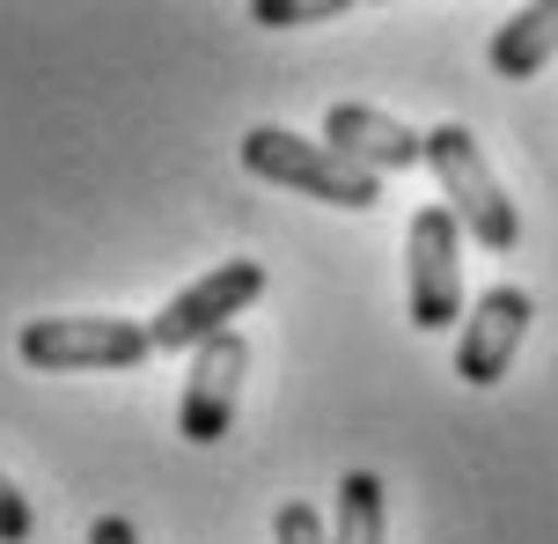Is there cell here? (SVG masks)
I'll use <instances>...</instances> for the list:
<instances>
[{
  "label": "cell",
  "mask_w": 558,
  "mask_h": 544,
  "mask_svg": "<svg viewBox=\"0 0 558 544\" xmlns=\"http://www.w3.org/2000/svg\"><path fill=\"white\" fill-rule=\"evenodd\" d=\"M426 170H434L441 206L456 214V229L471 235V243H485L493 258H507V251L522 243V214L507 200V184L493 177V162H485V147H477L471 125H434V133H426Z\"/></svg>",
  "instance_id": "cell-1"
},
{
  "label": "cell",
  "mask_w": 558,
  "mask_h": 544,
  "mask_svg": "<svg viewBox=\"0 0 558 544\" xmlns=\"http://www.w3.org/2000/svg\"><path fill=\"white\" fill-rule=\"evenodd\" d=\"M243 170L265 177V184H287V192H302V200L345 206V214L383 206V177L353 170L338 147L302 141V133H287V125H251V133H243Z\"/></svg>",
  "instance_id": "cell-2"
},
{
  "label": "cell",
  "mask_w": 558,
  "mask_h": 544,
  "mask_svg": "<svg viewBox=\"0 0 558 544\" xmlns=\"http://www.w3.org/2000/svg\"><path fill=\"white\" fill-rule=\"evenodd\" d=\"M23 368L37 375H82V368H140L155 339L133 316H29L15 331Z\"/></svg>",
  "instance_id": "cell-3"
},
{
  "label": "cell",
  "mask_w": 558,
  "mask_h": 544,
  "mask_svg": "<svg viewBox=\"0 0 558 544\" xmlns=\"http://www.w3.org/2000/svg\"><path fill=\"white\" fill-rule=\"evenodd\" d=\"M404 302L418 331H456L463 324V229L441 200L418 206L404 229Z\"/></svg>",
  "instance_id": "cell-4"
},
{
  "label": "cell",
  "mask_w": 558,
  "mask_h": 544,
  "mask_svg": "<svg viewBox=\"0 0 558 544\" xmlns=\"http://www.w3.org/2000/svg\"><path fill=\"white\" fill-rule=\"evenodd\" d=\"M257 294H265V265L228 258V265H214L206 280H192L184 294H169L162 310H155V324H147V339H155V353H198L206 339L235 331V316L251 310Z\"/></svg>",
  "instance_id": "cell-5"
},
{
  "label": "cell",
  "mask_w": 558,
  "mask_h": 544,
  "mask_svg": "<svg viewBox=\"0 0 558 544\" xmlns=\"http://www.w3.org/2000/svg\"><path fill=\"white\" fill-rule=\"evenodd\" d=\"M530 287H485L471 310H463V324H456V375L471 383V390H493V383H507V368H514V353H522V339H530Z\"/></svg>",
  "instance_id": "cell-6"
},
{
  "label": "cell",
  "mask_w": 558,
  "mask_h": 544,
  "mask_svg": "<svg viewBox=\"0 0 558 544\" xmlns=\"http://www.w3.org/2000/svg\"><path fill=\"white\" fill-rule=\"evenodd\" d=\"M243 375H251V346L243 331H221L192 353V375H184V404H177V434L192 449H214L235 420V398H243Z\"/></svg>",
  "instance_id": "cell-7"
},
{
  "label": "cell",
  "mask_w": 558,
  "mask_h": 544,
  "mask_svg": "<svg viewBox=\"0 0 558 544\" xmlns=\"http://www.w3.org/2000/svg\"><path fill=\"white\" fill-rule=\"evenodd\" d=\"M324 147H338L367 177H397V170L426 162V133H412L404 118L375 111V104H331L324 111Z\"/></svg>",
  "instance_id": "cell-8"
},
{
  "label": "cell",
  "mask_w": 558,
  "mask_h": 544,
  "mask_svg": "<svg viewBox=\"0 0 558 544\" xmlns=\"http://www.w3.org/2000/svg\"><path fill=\"white\" fill-rule=\"evenodd\" d=\"M493 74L500 82H530V74H544L558 59V0H536V8H522V15H507L500 29H493Z\"/></svg>",
  "instance_id": "cell-9"
},
{
  "label": "cell",
  "mask_w": 558,
  "mask_h": 544,
  "mask_svg": "<svg viewBox=\"0 0 558 544\" xmlns=\"http://www.w3.org/2000/svg\"><path fill=\"white\" fill-rule=\"evenodd\" d=\"M383 479L375 471H345L338 479V516H331V544H383Z\"/></svg>",
  "instance_id": "cell-10"
},
{
  "label": "cell",
  "mask_w": 558,
  "mask_h": 544,
  "mask_svg": "<svg viewBox=\"0 0 558 544\" xmlns=\"http://www.w3.org/2000/svg\"><path fill=\"white\" fill-rule=\"evenodd\" d=\"M345 0H251V23L265 29H302V23H338Z\"/></svg>",
  "instance_id": "cell-11"
},
{
  "label": "cell",
  "mask_w": 558,
  "mask_h": 544,
  "mask_svg": "<svg viewBox=\"0 0 558 544\" xmlns=\"http://www.w3.org/2000/svg\"><path fill=\"white\" fill-rule=\"evenodd\" d=\"M272 544H331V530H324V516H316L308 500H279V516H272Z\"/></svg>",
  "instance_id": "cell-12"
},
{
  "label": "cell",
  "mask_w": 558,
  "mask_h": 544,
  "mask_svg": "<svg viewBox=\"0 0 558 544\" xmlns=\"http://www.w3.org/2000/svg\"><path fill=\"white\" fill-rule=\"evenodd\" d=\"M29 530H37V516H29V500L15 493V479L0 471V544H29Z\"/></svg>",
  "instance_id": "cell-13"
},
{
  "label": "cell",
  "mask_w": 558,
  "mask_h": 544,
  "mask_svg": "<svg viewBox=\"0 0 558 544\" xmlns=\"http://www.w3.org/2000/svg\"><path fill=\"white\" fill-rule=\"evenodd\" d=\"M88 544H140V530L125 516H96L88 522Z\"/></svg>",
  "instance_id": "cell-14"
}]
</instances>
